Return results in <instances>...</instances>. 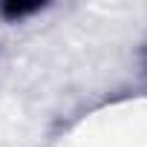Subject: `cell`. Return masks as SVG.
<instances>
[{"mask_svg": "<svg viewBox=\"0 0 147 147\" xmlns=\"http://www.w3.org/2000/svg\"><path fill=\"white\" fill-rule=\"evenodd\" d=\"M38 9H40V3H6L0 12H3L6 18H23V15H32Z\"/></svg>", "mask_w": 147, "mask_h": 147, "instance_id": "cell-1", "label": "cell"}]
</instances>
